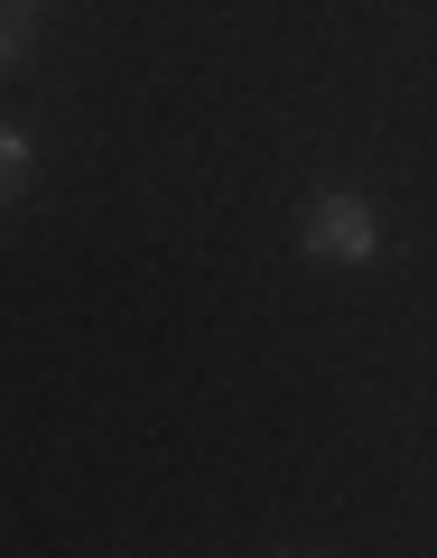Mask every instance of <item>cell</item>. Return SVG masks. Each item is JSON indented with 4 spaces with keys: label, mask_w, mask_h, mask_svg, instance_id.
<instances>
[{
    "label": "cell",
    "mask_w": 437,
    "mask_h": 558,
    "mask_svg": "<svg viewBox=\"0 0 437 558\" xmlns=\"http://www.w3.org/2000/svg\"><path fill=\"white\" fill-rule=\"evenodd\" d=\"M20 178H28V140H20V131H0V196H10Z\"/></svg>",
    "instance_id": "cell-3"
},
{
    "label": "cell",
    "mask_w": 437,
    "mask_h": 558,
    "mask_svg": "<svg viewBox=\"0 0 437 558\" xmlns=\"http://www.w3.org/2000/svg\"><path fill=\"white\" fill-rule=\"evenodd\" d=\"M28 28H38V10H28V0H0V57H20Z\"/></svg>",
    "instance_id": "cell-2"
},
{
    "label": "cell",
    "mask_w": 437,
    "mask_h": 558,
    "mask_svg": "<svg viewBox=\"0 0 437 558\" xmlns=\"http://www.w3.org/2000/svg\"><path fill=\"white\" fill-rule=\"evenodd\" d=\"M307 252L336 260V270H363V260H381V215L363 196H317L307 205Z\"/></svg>",
    "instance_id": "cell-1"
}]
</instances>
